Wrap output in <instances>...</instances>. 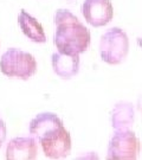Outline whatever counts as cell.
<instances>
[{
    "instance_id": "3",
    "label": "cell",
    "mask_w": 142,
    "mask_h": 160,
    "mask_svg": "<svg viewBox=\"0 0 142 160\" xmlns=\"http://www.w3.org/2000/svg\"><path fill=\"white\" fill-rule=\"evenodd\" d=\"M0 70L7 77L28 80L37 71V62L31 53L11 48L1 56Z\"/></svg>"
},
{
    "instance_id": "1",
    "label": "cell",
    "mask_w": 142,
    "mask_h": 160,
    "mask_svg": "<svg viewBox=\"0 0 142 160\" xmlns=\"http://www.w3.org/2000/svg\"><path fill=\"white\" fill-rule=\"evenodd\" d=\"M30 134L38 140L45 157L64 159L71 152V137L55 113L45 112L34 116L30 122Z\"/></svg>"
},
{
    "instance_id": "2",
    "label": "cell",
    "mask_w": 142,
    "mask_h": 160,
    "mask_svg": "<svg viewBox=\"0 0 142 160\" xmlns=\"http://www.w3.org/2000/svg\"><path fill=\"white\" fill-rule=\"evenodd\" d=\"M53 43L59 52L68 55H81L89 49L90 32L78 18L69 10H58L55 13Z\"/></svg>"
},
{
    "instance_id": "8",
    "label": "cell",
    "mask_w": 142,
    "mask_h": 160,
    "mask_svg": "<svg viewBox=\"0 0 142 160\" xmlns=\"http://www.w3.org/2000/svg\"><path fill=\"white\" fill-rule=\"evenodd\" d=\"M52 69L63 80H70L80 71V55L55 52L51 56Z\"/></svg>"
},
{
    "instance_id": "5",
    "label": "cell",
    "mask_w": 142,
    "mask_h": 160,
    "mask_svg": "<svg viewBox=\"0 0 142 160\" xmlns=\"http://www.w3.org/2000/svg\"><path fill=\"white\" fill-rule=\"evenodd\" d=\"M140 142L134 132L128 129H115L108 145L107 158L111 160L136 159Z\"/></svg>"
},
{
    "instance_id": "9",
    "label": "cell",
    "mask_w": 142,
    "mask_h": 160,
    "mask_svg": "<svg viewBox=\"0 0 142 160\" xmlns=\"http://www.w3.org/2000/svg\"><path fill=\"white\" fill-rule=\"evenodd\" d=\"M18 23L23 33L30 40H32L34 43H45L46 42V36L42 24L25 10H22L19 13Z\"/></svg>"
},
{
    "instance_id": "4",
    "label": "cell",
    "mask_w": 142,
    "mask_h": 160,
    "mask_svg": "<svg viewBox=\"0 0 142 160\" xmlns=\"http://www.w3.org/2000/svg\"><path fill=\"white\" fill-rule=\"evenodd\" d=\"M129 52V39L120 28L109 29L100 40V55L103 62L110 65L121 64Z\"/></svg>"
},
{
    "instance_id": "7",
    "label": "cell",
    "mask_w": 142,
    "mask_h": 160,
    "mask_svg": "<svg viewBox=\"0 0 142 160\" xmlns=\"http://www.w3.org/2000/svg\"><path fill=\"white\" fill-rule=\"evenodd\" d=\"M37 140L32 137H18L12 139L6 147V159L32 160L37 158Z\"/></svg>"
},
{
    "instance_id": "10",
    "label": "cell",
    "mask_w": 142,
    "mask_h": 160,
    "mask_svg": "<svg viewBox=\"0 0 142 160\" xmlns=\"http://www.w3.org/2000/svg\"><path fill=\"white\" fill-rule=\"evenodd\" d=\"M135 118L134 106L130 102L120 101L111 112V126L114 129H128Z\"/></svg>"
},
{
    "instance_id": "6",
    "label": "cell",
    "mask_w": 142,
    "mask_h": 160,
    "mask_svg": "<svg viewBox=\"0 0 142 160\" xmlns=\"http://www.w3.org/2000/svg\"><path fill=\"white\" fill-rule=\"evenodd\" d=\"M82 13L86 23L94 28H101L111 22L114 7L110 0H84Z\"/></svg>"
},
{
    "instance_id": "11",
    "label": "cell",
    "mask_w": 142,
    "mask_h": 160,
    "mask_svg": "<svg viewBox=\"0 0 142 160\" xmlns=\"http://www.w3.org/2000/svg\"><path fill=\"white\" fill-rule=\"evenodd\" d=\"M6 133H7V131H6V125L5 122L0 119V147L2 146V143L5 142L6 140Z\"/></svg>"
}]
</instances>
